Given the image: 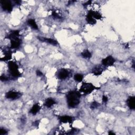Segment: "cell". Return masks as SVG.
Instances as JSON below:
<instances>
[{"mask_svg": "<svg viewBox=\"0 0 135 135\" xmlns=\"http://www.w3.org/2000/svg\"><path fill=\"white\" fill-rule=\"evenodd\" d=\"M103 71V69L102 68V67L100 65H98V66H96V67H94L92 70V73L95 75V76H100L101 75Z\"/></svg>", "mask_w": 135, "mask_h": 135, "instance_id": "10", "label": "cell"}, {"mask_svg": "<svg viewBox=\"0 0 135 135\" xmlns=\"http://www.w3.org/2000/svg\"><path fill=\"white\" fill-rule=\"evenodd\" d=\"M127 104L130 109L134 110L135 109V98L133 96L129 97L127 100Z\"/></svg>", "mask_w": 135, "mask_h": 135, "instance_id": "12", "label": "cell"}, {"mask_svg": "<svg viewBox=\"0 0 135 135\" xmlns=\"http://www.w3.org/2000/svg\"><path fill=\"white\" fill-rule=\"evenodd\" d=\"M8 67L10 70V72L12 76L14 77H18L20 76L18 65L13 61H9L8 63Z\"/></svg>", "mask_w": 135, "mask_h": 135, "instance_id": "3", "label": "cell"}, {"mask_svg": "<svg viewBox=\"0 0 135 135\" xmlns=\"http://www.w3.org/2000/svg\"><path fill=\"white\" fill-rule=\"evenodd\" d=\"M92 14V16L93 17V18L96 20V19H97V20H100L101 19V18H102V16L100 14L99 12H95V11H93L92 10H90V11Z\"/></svg>", "mask_w": 135, "mask_h": 135, "instance_id": "20", "label": "cell"}, {"mask_svg": "<svg viewBox=\"0 0 135 135\" xmlns=\"http://www.w3.org/2000/svg\"><path fill=\"white\" fill-rule=\"evenodd\" d=\"M99 106V103L96 101H94L92 102L90 106V108L91 109H94L97 108H98Z\"/></svg>", "mask_w": 135, "mask_h": 135, "instance_id": "22", "label": "cell"}, {"mask_svg": "<svg viewBox=\"0 0 135 135\" xmlns=\"http://www.w3.org/2000/svg\"><path fill=\"white\" fill-rule=\"evenodd\" d=\"M41 109V107L39 106L38 103L34 104L32 108L31 109L30 113L32 114L33 115H36L38 112H39Z\"/></svg>", "mask_w": 135, "mask_h": 135, "instance_id": "15", "label": "cell"}, {"mask_svg": "<svg viewBox=\"0 0 135 135\" xmlns=\"http://www.w3.org/2000/svg\"><path fill=\"white\" fill-rule=\"evenodd\" d=\"M81 94L77 91H71L67 95V103L68 107L70 108L76 107L80 103Z\"/></svg>", "mask_w": 135, "mask_h": 135, "instance_id": "1", "label": "cell"}, {"mask_svg": "<svg viewBox=\"0 0 135 135\" xmlns=\"http://www.w3.org/2000/svg\"><path fill=\"white\" fill-rule=\"evenodd\" d=\"M16 3L18 4H20L21 3V1H16Z\"/></svg>", "mask_w": 135, "mask_h": 135, "instance_id": "31", "label": "cell"}, {"mask_svg": "<svg viewBox=\"0 0 135 135\" xmlns=\"http://www.w3.org/2000/svg\"><path fill=\"white\" fill-rule=\"evenodd\" d=\"M69 72L67 69H61L59 71L57 76L59 79L64 80L66 79L69 76Z\"/></svg>", "mask_w": 135, "mask_h": 135, "instance_id": "7", "label": "cell"}, {"mask_svg": "<svg viewBox=\"0 0 135 135\" xmlns=\"http://www.w3.org/2000/svg\"><path fill=\"white\" fill-rule=\"evenodd\" d=\"M56 101H55L52 98H48L46 100V101H45L44 106L47 108H51L53 105L54 104H56Z\"/></svg>", "mask_w": 135, "mask_h": 135, "instance_id": "16", "label": "cell"}, {"mask_svg": "<svg viewBox=\"0 0 135 135\" xmlns=\"http://www.w3.org/2000/svg\"><path fill=\"white\" fill-rule=\"evenodd\" d=\"M59 121L60 123H72L73 120V117L69 116H63L59 117Z\"/></svg>", "mask_w": 135, "mask_h": 135, "instance_id": "8", "label": "cell"}, {"mask_svg": "<svg viewBox=\"0 0 135 135\" xmlns=\"http://www.w3.org/2000/svg\"><path fill=\"white\" fill-rule=\"evenodd\" d=\"M86 21L88 22V23L91 25H94L96 23V20L93 18L92 14L90 11L88 12L86 16Z\"/></svg>", "mask_w": 135, "mask_h": 135, "instance_id": "13", "label": "cell"}, {"mask_svg": "<svg viewBox=\"0 0 135 135\" xmlns=\"http://www.w3.org/2000/svg\"><path fill=\"white\" fill-rule=\"evenodd\" d=\"M38 39L39 40H40L42 42H45L46 43L53 45V46H56V45L58 44V42L56 40H53L52 39L40 37H38Z\"/></svg>", "mask_w": 135, "mask_h": 135, "instance_id": "9", "label": "cell"}, {"mask_svg": "<svg viewBox=\"0 0 135 135\" xmlns=\"http://www.w3.org/2000/svg\"><path fill=\"white\" fill-rule=\"evenodd\" d=\"M115 62L114 59L112 56H108L102 59V64L104 66H112Z\"/></svg>", "mask_w": 135, "mask_h": 135, "instance_id": "5", "label": "cell"}, {"mask_svg": "<svg viewBox=\"0 0 135 135\" xmlns=\"http://www.w3.org/2000/svg\"><path fill=\"white\" fill-rule=\"evenodd\" d=\"M36 73H37V75L39 77H42L43 76V74L42 73V72L41 71H40V70H37L36 71Z\"/></svg>", "mask_w": 135, "mask_h": 135, "instance_id": "27", "label": "cell"}, {"mask_svg": "<svg viewBox=\"0 0 135 135\" xmlns=\"http://www.w3.org/2000/svg\"><path fill=\"white\" fill-rule=\"evenodd\" d=\"M83 78V77L82 75L81 74L78 73V74H75L74 76V79L75 80L78 82H81L82 81Z\"/></svg>", "mask_w": 135, "mask_h": 135, "instance_id": "21", "label": "cell"}, {"mask_svg": "<svg viewBox=\"0 0 135 135\" xmlns=\"http://www.w3.org/2000/svg\"><path fill=\"white\" fill-rule=\"evenodd\" d=\"M91 3H92V1H87L86 3H85L83 4V6H84V7H86L87 6H89V5L91 4Z\"/></svg>", "mask_w": 135, "mask_h": 135, "instance_id": "29", "label": "cell"}, {"mask_svg": "<svg viewBox=\"0 0 135 135\" xmlns=\"http://www.w3.org/2000/svg\"><path fill=\"white\" fill-rule=\"evenodd\" d=\"M102 99L103 102H104V103H106L108 101V100L107 97L106 96H103Z\"/></svg>", "mask_w": 135, "mask_h": 135, "instance_id": "26", "label": "cell"}, {"mask_svg": "<svg viewBox=\"0 0 135 135\" xmlns=\"http://www.w3.org/2000/svg\"><path fill=\"white\" fill-rule=\"evenodd\" d=\"M97 88L94 86L91 83H83L82 86L80 89V91L83 93L85 94H88L91 93L94 89H96Z\"/></svg>", "mask_w": 135, "mask_h": 135, "instance_id": "2", "label": "cell"}, {"mask_svg": "<svg viewBox=\"0 0 135 135\" xmlns=\"http://www.w3.org/2000/svg\"><path fill=\"white\" fill-rule=\"evenodd\" d=\"M109 134H112V135L115 134V133H114V132H112V131H111L109 132Z\"/></svg>", "mask_w": 135, "mask_h": 135, "instance_id": "30", "label": "cell"}, {"mask_svg": "<svg viewBox=\"0 0 135 135\" xmlns=\"http://www.w3.org/2000/svg\"><path fill=\"white\" fill-rule=\"evenodd\" d=\"M52 16L55 19H61V17L59 16V15L55 11H53L52 13Z\"/></svg>", "mask_w": 135, "mask_h": 135, "instance_id": "23", "label": "cell"}, {"mask_svg": "<svg viewBox=\"0 0 135 135\" xmlns=\"http://www.w3.org/2000/svg\"><path fill=\"white\" fill-rule=\"evenodd\" d=\"M4 57L1 58L2 61H8L12 58V53L10 51H7L5 52Z\"/></svg>", "mask_w": 135, "mask_h": 135, "instance_id": "18", "label": "cell"}, {"mask_svg": "<svg viewBox=\"0 0 135 135\" xmlns=\"http://www.w3.org/2000/svg\"><path fill=\"white\" fill-rule=\"evenodd\" d=\"M39 123H40V121H39V120H37V121H36L33 122V123L32 124L34 126L38 127L39 126Z\"/></svg>", "mask_w": 135, "mask_h": 135, "instance_id": "28", "label": "cell"}, {"mask_svg": "<svg viewBox=\"0 0 135 135\" xmlns=\"http://www.w3.org/2000/svg\"><path fill=\"white\" fill-rule=\"evenodd\" d=\"M20 95L21 94L18 92L14 91H10L6 93V97L7 99L15 100V99L19 98L20 97Z\"/></svg>", "mask_w": 135, "mask_h": 135, "instance_id": "6", "label": "cell"}, {"mask_svg": "<svg viewBox=\"0 0 135 135\" xmlns=\"http://www.w3.org/2000/svg\"><path fill=\"white\" fill-rule=\"evenodd\" d=\"M28 23L30 26L33 29L37 30L38 29V27L37 26V24L36 23V21L34 20V19H29L28 20Z\"/></svg>", "mask_w": 135, "mask_h": 135, "instance_id": "17", "label": "cell"}, {"mask_svg": "<svg viewBox=\"0 0 135 135\" xmlns=\"http://www.w3.org/2000/svg\"><path fill=\"white\" fill-rule=\"evenodd\" d=\"M1 3L3 10L8 12H11L12 11V5L10 1L2 0L1 1Z\"/></svg>", "mask_w": 135, "mask_h": 135, "instance_id": "4", "label": "cell"}, {"mask_svg": "<svg viewBox=\"0 0 135 135\" xmlns=\"http://www.w3.org/2000/svg\"><path fill=\"white\" fill-rule=\"evenodd\" d=\"M21 44V40L18 38L11 40V48L12 49H17Z\"/></svg>", "mask_w": 135, "mask_h": 135, "instance_id": "11", "label": "cell"}, {"mask_svg": "<svg viewBox=\"0 0 135 135\" xmlns=\"http://www.w3.org/2000/svg\"><path fill=\"white\" fill-rule=\"evenodd\" d=\"M81 56L83 58L90 59L92 55L90 52L88 50H83V51L81 53Z\"/></svg>", "mask_w": 135, "mask_h": 135, "instance_id": "19", "label": "cell"}, {"mask_svg": "<svg viewBox=\"0 0 135 135\" xmlns=\"http://www.w3.org/2000/svg\"><path fill=\"white\" fill-rule=\"evenodd\" d=\"M6 134H7V131H6V130H5L3 128L0 129V134L3 135Z\"/></svg>", "mask_w": 135, "mask_h": 135, "instance_id": "25", "label": "cell"}, {"mask_svg": "<svg viewBox=\"0 0 135 135\" xmlns=\"http://www.w3.org/2000/svg\"><path fill=\"white\" fill-rule=\"evenodd\" d=\"M0 79H1V80L2 81H7L8 80V77H7L5 75H2Z\"/></svg>", "mask_w": 135, "mask_h": 135, "instance_id": "24", "label": "cell"}, {"mask_svg": "<svg viewBox=\"0 0 135 135\" xmlns=\"http://www.w3.org/2000/svg\"><path fill=\"white\" fill-rule=\"evenodd\" d=\"M19 36H20V31L19 30H14L12 31L8 35L7 38L10 39L11 40L12 39L18 38Z\"/></svg>", "mask_w": 135, "mask_h": 135, "instance_id": "14", "label": "cell"}]
</instances>
